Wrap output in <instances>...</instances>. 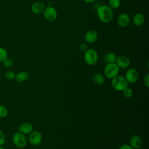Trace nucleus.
I'll return each mask as SVG.
<instances>
[{"label":"nucleus","mask_w":149,"mask_h":149,"mask_svg":"<svg viewBox=\"0 0 149 149\" xmlns=\"http://www.w3.org/2000/svg\"><path fill=\"white\" fill-rule=\"evenodd\" d=\"M42 136L41 133L37 130L33 131L29 134V141L33 146H38L42 141Z\"/></svg>","instance_id":"nucleus-8"},{"label":"nucleus","mask_w":149,"mask_h":149,"mask_svg":"<svg viewBox=\"0 0 149 149\" xmlns=\"http://www.w3.org/2000/svg\"><path fill=\"white\" fill-rule=\"evenodd\" d=\"M12 140L14 146L19 148L25 147L27 143V140L25 135L20 132H17L13 134Z\"/></svg>","instance_id":"nucleus-3"},{"label":"nucleus","mask_w":149,"mask_h":149,"mask_svg":"<svg viewBox=\"0 0 149 149\" xmlns=\"http://www.w3.org/2000/svg\"><path fill=\"white\" fill-rule=\"evenodd\" d=\"M3 65L6 67V68H10L12 66L13 64V62L12 61V59L10 58H9L8 56L7 58H6L3 61Z\"/></svg>","instance_id":"nucleus-23"},{"label":"nucleus","mask_w":149,"mask_h":149,"mask_svg":"<svg viewBox=\"0 0 149 149\" xmlns=\"http://www.w3.org/2000/svg\"><path fill=\"white\" fill-rule=\"evenodd\" d=\"M84 59L87 64L89 65H94L98 61V53L95 49L88 48L87 51L84 52Z\"/></svg>","instance_id":"nucleus-4"},{"label":"nucleus","mask_w":149,"mask_h":149,"mask_svg":"<svg viewBox=\"0 0 149 149\" xmlns=\"http://www.w3.org/2000/svg\"><path fill=\"white\" fill-rule=\"evenodd\" d=\"M128 84L129 83L124 76L117 75L112 79L111 86L116 91H122L125 88L128 87Z\"/></svg>","instance_id":"nucleus-2"},{"label":"nucleus","mask_w":149,"mask_h":149,"mask_svg":"<svg viewBox=\"0 0 149 149\" xmlns=\"http://www.w3.org/2000/svg\"><path fill=\"white\" fill-rule=\"evenodd\" d=\"M19 132L23 134H29L33 131V126L30 122H23L19 126Z\"/></svg>","instance_id":"nucleus-12"},{"label":"nucleus","mask_w":149,"mask_h":149,"mask_svg":"<svg viewBox=\"0 0 149 149\" xmlns=\"http://www.w3.org/2000/svg\"><path fill=\"white\" fill-rule=\"evenodd\" d=\"M29 77V73L26 71H21L16 74L15 80L17 83H24L27 80Z\"/></svg>","instance_id":"nucleus-16"},{"label":"nucleus","mask_w":149,"mask_h":149,"mask_svg":"<svg viewBox=\"0 0 149 149\" xmlns=\"http://www.w3.org/2000/svg\"><path fill=\"white\" fill-rule=\"evenodd\" d=\"M42 13L45 19L48 22H54L57 19V11L56 9L52 6L45 7Z\"/></svg>","instance_id":"nucleus-6"},{"label":"nucleus","mask_w":149,"mask_h":149,"mask_svg":"<svg viewBox=\"0 0 149 149\" xmlns=\"http://www.w3.org/2000/svg\"><path fill=\"white\" fill-rule=\"evenodd\" d=\"M117 57L118 56H116V55L115 54H114L113 52H108L105 55L104 61L107 63H115Z\"/></svg>","instance_id":"nucleus-18"},{"label":"nucleus","mask_w":149,"mask_h":149,"mask_svg":"<svg viewBox=\"0 0 149 149\" xmlns=\"http://www.w3.org/2000/svg\"><path fill=\"white\" fill-rule=\"evenodd\" d=\"M145 22L144 16L141 13H136L133 17V23L136 27L141 26Z\"/></svg>","instance_id":"nucleus-15"},{"label":"nucleus","mask_w":149,"mask_h":149,"mask_svg":"<svg viewBox=\"0 0 149 149\" xmlns=\"http://www.w3.org/2000/svg\"><path fill=\"white\" fill-rule=\"evenodd\" d=\"M8 114V108L3 105L0 104V118H4L7 116Z\"/></svg>","instance_id":"nucleus-20"},{"label":"nucleus","mask_w":149,"mask_h":149,"mask_svg":"<svg viewBox=\"0 0 149 149\" xmlns=\"http://www.w3.org/2000/svg\"><path fill=\"white\" fill-rule=\"evenodd\" d=\"M93 82L97 86H101L105 82L104 76L101 73H95L93 77Z\"/></svg>","instance_id":"nucleus-17"},{"label":"nucleus","mask_w":149,"mask_h":149,"mask_svg":"<svg viewBox=\"0 0 149 149\" xmlns=\"http://www.w3.org/2000/svg\"><path fill=\"white\" fill-rule=\"evenodd\" d=\"M123 95L126 98H130L133 95V90L130 88H129L128 87L125 88L123 91Z\"/></svg>","instance_id":"nucleus-22"},{"label":"nucleus","mask_w":149,"mask_h":149,"mask_svg":"<svg viewBox=\"0 0 149 149\" xmlns=\"http://www.w3.org/2000/svg\"><path fill=\"white\" fill-rule=\"evenodd\" d=\"M137 149H144V148H141V147H140V148H137Z\"/></svg>","instance_id":"nucleus-31"},{"label":"nucleus","mask_w":149,"mask_h":149,"mask_svg":"<svg viewBox=\"0 0 149 149\" xmlns=\"http://www.w3.org/2000/svg\"><path fill=\"white\" fill-rule=\"evenodd\" d=\"M119 149H133L130 146V144H123L122 146H121Z\"/></svg>","instance_id":"nucleus-28"},{"label":"nucleus","mask_w":149,"mask_h":149,"mask_svg":"<svg viewBox=\"0 0 149 149\" xmlns=\"http://www.w3.org/2000/svg\"><path fill=\"white\" fill-rule=\"evenodd\" d=\"M45 7V6L44 3L41 2H36L32 4L31 6V10L33 13L36 15H39L43 12Z\"/></svg>","instance_id":"nucleus-13"},{"label":"nucleus","mask_w":149,"mask_h":149,"mask_svg":"<svg viewBox=\"0 0 149 149\" xmlns=\"http://www.w3.org/2000/svg\"><path fill=\"white\" fill-rule=\"evenodd\" d=\"M97 14L99 19L103 23L110 22L113 17V11L108 5H102L97 9Z\"/></svg>","instance_id":"nucleus-1"},{"label":"nucleus","mask_w":149,"mask_h":149,"mask_svg":"<svg viewBox=\"0 0 149 149\" xmlns=\"http://www.w3.org/2000/svg\"><path fill=\"white\" fill-rule=\"evenodd\" d=\"M143 83H144V86L146 87H149V74H147L144 79H143Z\"/></svg>","instance_id":"nucleus-27"},{"label":"nucleus","mask_w":149,"mask_h":149,"mask_svg":"<svg viewBox=\"0 0 149 149\" xmlns=\"http://www.w3.org/2000/svg\"><path fill=\"white\" fill-rule=\"evenodd\" d=\"M0 149H6L3 146H0Z\"/></svg>","instance_id":"nucleus-30"},{"label":"nucleus","mask_w":149,"mask_h":149,"mask_svg":"<svg viewBox=\"0 0 149 149\" xmlns=\"http://www.w3.org/2000/svg\"><path fill=\"white\" fill-rule=\"evenodd\" d=\"M6 142V135L4 132L0 130V146H3Z\"/></svg>","instance_id":"nucleus-25"},{"label":"nucleus","mask_w":149,"mask_h":149,"mask_svg":"<svg viewBox=\"0 0 149 149\" xmlns=\"http://www.w3.org/2000/svg\"><path fill=\"white\" fill-rule=\"evenodd\" d=\"M8 57V52L5 48L0 47V62H2Z\"/></svg>","instance_id":"nucleus-21"},{"label":"nucleus","mask_w":149,"mask_h":149,"mask_svg":"<svg viewBox=\"0 0 149 149\" xmlns=\"http://www.w3.org/2000/svg\"><path fill=\"white\" fill-rule=\"evenodd\" d=\"M120 0H108V6L112 9H116L120 6Z\"/></svg>","instance_id":"nucleus-19"},{"label":"nucleus","mask_w":149,"mask_h":149,"mask_svg":"<svg viewBox=\"0 0 149 149\" xmlns=\"http://www.w3.org/2000/svg\"><path fill=\"white\" fill-rule=\"evenodd\" d=\"M125 77L127 81L128 82V83H135L137 81L139 77V72L135 68H130L126 72Z\"/></svg>","instance_id":"nucleus-7"},{"label":"nucleus","mask_w":149,"mask_h":149,"mask_svg":"<svg viewBox=\"0 0 149 149\" xmlns=\"http://www.w3.org/2000/svg\"><path fill=\"white\" fill-rule=\"evenodd\" d=\"M83 1L86 3H93L94 1H95V0H83Z\"/></svg>","instance_id":"nucleus-29"},{"label":"nucleus","mask_w":149,"mask_h":149,"mask_svg":"<svg viewBox=\"0 0 149 149\" xmlns=\"http://www.w3.org/2000/svg\"><path fill=\"white\" fill-rule=\"evenodd\" d=\"M79 48L83 52H85L88 49L87 45L84 42H82L79 45Z\"/></svg>","instance_id":"nucleus-26"},{"label":"nucleus","mask_w":149,"mask_h":149,"mask_svg":"<svg viewBox=\"0 0 149 149\" xmlns=\"http://www.w3.org/2000/svg\"><path fill=\"white\" fill-rule=\"evenodd\" d=\"M119 72V68L115 63H107L104 70L105 76L110 79H112L118 75Z\"/></svg>","instance_id":"nucleus-5"},{"label":"nucleus","mask_w":149,"mask_h":149,"mask_svg":"<svg viewBox=\"0 0 149 149\" xmlns=\"http://www.w3.org/2000/svg\"><path fill=\"white\" fill-rule=\"evenodd\" d=\"M115 63L119 69H126L129 66L130 61L127 56L122 55L117 57Z\"/></svg>","instance_id":"nucleus-9"},{"label":"nucleus","mask_w":149,"mask_h":149,"mask_svg":"<svg viewBox=\"0 0 149 149\" xmlns=\"http://www.w3.org/2000/svg\"><path fill=\"white\" fill-rule=\"evenodd\" d=\"M5 76L8 80H13L15 79L16 74L12 70H8L5 73Z\"/></svg>","instance_id":"nucleus-24"},{"label":"nucleus","mask_w":149,"mask_h":149,"mask_svg":"<svg viewBox=\"0 0 149 149\" xmlns=\"http://www.w3.org/2000/svg\"><path fill=\"white\" fill-rule=\"evenodd\" d=\"M98 38V33L95 30H90L87 31L84 35V40L87 43L93 44Z\"/></svg>","instance_id":"nucleus-11"},{"label":"nucleus","mask_w":149,"mask_h":149,"mask_svg":"<svg viewBox=\"0 0 149 149\" xmlns=\"http://www.w3.org/2000/svg\"><path fill=\"white\" fill-rule=\"evenodd\" d=\"M116 22L120 27H126L130 23V17L127 13H122L118 16Z\"/></svg>","instance_id":"nucleus-10"},{"label":"nucleus","mask_w":149,"mask_h":149,"mask_svg":"<svg viewBox=\"0 0 149 149\" xmlns=\"http://www.w3.org/2000/svg\"><path fill=\"white\" fill-rule=\"evenodd\" d=\"M129 143L130 146L133 149H137L141 147L142 141L140 136L137 134H134L130 137Z\"/></svg>","instance_id":"nucleus-14"}]
</instances>
